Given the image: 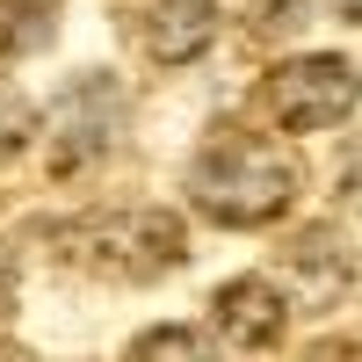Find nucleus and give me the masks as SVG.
I'll use <instances>...</instances> for the list:
<instances>
[{"instance_id":"20e7f679","label":"nucleus","mask_w":362,"mask_h":362,"mask_svg":"<svg viewBox=\"0 0 362 362\" xmlns=\"http://www.w3.org/2000/svg\"><path fill=\"white\" fill-rule=\"evenodd\" d=\"M131 95L116 87V73H80L51 109V174H87L95 160H109V145L124 138Z\"/></svg>"},{"instance_id":"f257e3e1","label":"nucleus","mask_w":362,"mask_h":362,"mask_svg":"<svg viewBox=\"0 0 362 362\" xmlns=\"http://www.w3.org/2000/svg\"><path fill=\"white\" fill-rule=\"evenodd\" d=\"M297 189H305V167H297L290 145L276 138H254L225 124L218 138L196 153L189 167V196L210 225H232V232H254V225H276L283 210L297 203Z\"/></svg>"},{"instance_id":"6e6552de","label":"nucleus","mask_w":362,"mask_h":362,"mask_svg":"<svg viewBox=\"0 0 362 362\" xmlns=\"http://www.w3.org/2000/svg\"><path fill=\"white\" fill-rule=\"evenodd\" d=\"M58 37V0H0V58H37Z\"/></svg>"},{"instance_id":"0eeeda50","label":"nucleus","mask_w":362,"mask_h":362,"mask_svg":"<svg viewBox=\"0 0 362 362\" xmlns=\"http://www.w3.org/2000/svg\"><path fill=\"white\" fill-rule=\"evenodd\" d=\"M138 37H145V51H153L160 66H189V58H203L218 44V8H210V0H160V8L138 22Z\"/></svg>"},{"instance_id":"9b49d317","label":"nucleus","mask_w":362,"mask_h":362,"mask_svg":"<svg viewBox=\"0 0 362 362\" xmlns=\"http://www.w3.org/2000/svg\"><path fill=\"white\" fill-rule=\"evenodd\" d=\"M218 341L196 334V326H145V334L131 341V355H210Z\"/></svg>"},{"instance_id":"4468645a","label":"nucleus","mask_w":362,"mask_h":362,"mask_svg":"<svg viewBox=\"0 0 362 362\" xmlns=\"http://www.w3.org/2000/svg\"><path fill=\"white\" fill-rule=\"evenodd\" d=\"M0 355H22V348H15V341H0Z\"/></svg>"},{"instance_id":"423d86ee","label":"nucleus","mask_w":362,"mask_h":362,"mask_svg":"<svg viewBox=\"0 0 362 362\" xmlns=\"http://www.w3.org/2000/svg\"><path fill=\"white\" fill-rule=\"evenodd\" d=\"M283 326H290V297L268 283V276H232V283H218V341H225V348L261 355V348L283 341Z\"/></svg>"},{"instance_id":"f03ea898","label":"nucleus","mask_w":362,"mask_h":362,"mask_svg":"<svg viewBox=\"0 0 362 362\" xmlns=\"http://www.w3.org/2000/svg\"><path fill=\"white\" fill-rule=\"evenodd\" d=\"M37 239L58 247V261H80L116 283H153L189 261V225L174 210H87V218H58V225L44 218Z\"/></svg>"},{"instance_id":"f8f14e48","label":"nucleus","mask_w":362,"mask_h":362,"mask_svg":"<svg viewBox=\"0 0 362 362\" xmlns=\"http://www.w3.org/2000/svg\"><path fill=\"white\" fill-rule=\"evenodd\" d=\"M8 305H15V254L0 247V312H8Z\"/></svg>"},{"instance_id":"39448f33","label":"nucleus","mask_w":362,"mask_h":362,"mask_svg":"<svg viewBox=\"0 0 362 362\" xmlns=\"http://www.w3.org/2000/svg\"><path fill=\"white\" fill-rule=\"evenodd\" d=\"M283 276L297 283V297L312 312H326L355 290V247L341 239V225H305L283 239Z\"/></svg>"},{"instance_id":"ddd939ff","label":"nucleus","mask_w":362,"mask_h":362,"mask_svg":"<svg viewBox=\"0 0 362 362\" xmlns=\"http://www.w3.org/2000/svg\"><path fill=\"white\" fill-rule=\"evenodd\" d=\"M334 8H341V15H348V22H362V0H334Z\"/></svg>"},{"instance_id":"9d476101","label":"nucleus","mask_w":362,"mask_h":362,"mask_svg":"<svg viewBox=\"0 0 362 362\" xmlns=\"http://www.w3.org/2000/svg\"><path fill=\"white\" fill-rule=\"evenodd\" d=\"M29 138H37V109L22 95H0V167H15L29 153Z\"/></svg>"},{"instance_id":"7ed1b4c3","label":"nucleus","mask_w":362,"mask_h":362,"mask_svg":"<svg viewBox=\"0 0 362 362\" xmlns=\"http://www.w3.org/2000/svg\"><path fill=\"white\" fill-rule=\"evenodd\" d=\"M261 102H268V116L283 131H334L362 102V73L348 58H334V51H305V58H283L261 80Z\"/></svg>"},{"instance_id":"1a4fd4ad","label":"nucleus","mask_w":362,"mask_h":362,"mask_svg":"<svg viewBox=\"0 0 362 362\" xmlns=\"http://www.w3.org/2000/svg\"><path fill=\"white\" fill-rule=\"evenodd\" d=\"M312 22V0H247V37L254 44H283Z\"/></svg>"}]
</instances>
